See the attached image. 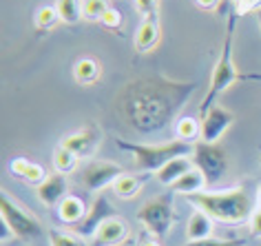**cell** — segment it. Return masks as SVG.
I'll return each instance as SVG.
<instances>
[{
    "label": "cell",
    "instance_id": "6da1fadb",
    "mask_svg": "<svg viewBox=\"0 0 261 246\" xmlns=\"http://www.w3.org/2000/svg\"><path fill=\"white\" fill-rule=\"evenodd\" d=\"M195 91V82H177L164 76L138 78L120 89L115 113L133 133L151 138L164 133L179 118Z\"/></svg>",
    "mask_w": 261,
    "mask_h": 246
},
{
    "label": "cell",
    "instance_id": "7a4b0ae2",
    "mask_svg": "<svg viewBox=\"0 0 261 246\" xmlns=\"http://www.w3.org/2000/svg\"><path fill=\"white\" fill-rule=\"evenodd\" d=\"M191 204H195L199 211L211 215L217 222L224 224H241L248 217H252V200L246 193V189H230L221 193H193L186 195Z\"/></svg>",
    "mask_w": 261,
    "mask_h": 246
},
{
    "label": "cell",
    "instance_id": "3957f363",
    "mask_svg": "<svg viewBox=\"0 0 261 246\" xmlns=\"http://www.w3.org/2000/svg\"><path fill=\"white\" fill-rule=\"evenodd\" d=\"M232 47H234V16H230V20H228L224 44H221V54L217 58V64H215V71H213V78H211V87H208L206 98L201 100V107H199L201 118L215 107V100H217L234 80H246L248 78L244 73H239L237 67H234Z\"/></svg>",
    "mask_w": 261,
    "mask_h": 246
},
{
    "label": "cell",
    "instance_id": "277c9868",
    "mask_svg": "<svg viewBox=\"0 0 261 246\" xmlns=\"http://www.w3.org/2000/svg\"><path fill=\"white\" fill-rule=\"evenodd\" d=\"M115 144L120 146L122 151L130 153V158L135 160V166L146 173H153V171L158 173L162 166L168 164L171 160L191 155L193 146H195L184 140H171V142H162V144H133V142L115 140Z\"/></svg>",
    "mask_w": 261,
    "mask_h": 246
},
{
    "label": "cell",
    "instance_id": "5b68a950",
    "mask_svg": "<svg viewBox=\"0 0 261 246\" xmlns=\"http://www.w3.org/2000/svg\"><path fill=\"white\" fill-rule=\"evenodd\" d=\"M0 215H3V222L11 229L14 237L22 239V242H34L42 235V224L18 202H14L7 191H3L0 195Z\"/></svg>",
    "mask_w": 261,
    "mask_h": 246
},
{
    "label": "cell",
    "instance_id": "8992f818",
    "mask_svg": "<svg viewBox=\"0 0 261 246\" xmlns=\"http://www.w3.org/2000/svg\"><path fill=\"white\" fill-rule=\"evenodd\" d=\"M138 219L146 226L148 233H153L158 239L166 237L175 222V211H173V191L166 195H158L146 200L138 211Z\"/></svg>",
    "mask_w": 261,
    "mask_h": 246
},
{
    "label": "cell",
    "instance_id": "52a82bcc",
    "mask_svg": "<svg viewBox=\"0 0 261 246\" xmlns=\"http://www.w3.org/2000/svg\"><path fill=\"white\" fill-rule=\"evenodd\" d=\"M193 164L206 178V184H217L228 171V155L221 146L208 142H195L193 146Z\"/></svg>",
    "mask_w": 261,
    "mask_h": 246
},
{
    "label": "cell",
    "instance_id": "ba28073f",
    "mask_svg": "<svg viewBox=\"0 0 261 246\" xmlns=\"http://www.w3.org/2000/svg\"><path fill=\"white\" fill-rule=\"evenodd\" d=\"M120 176H124V169L120 164L109 162V160L89 162V164L82 169V182L93 193H100L102 189H107V186H113V182Z\"/></svg>",
    "mask_w": 261,
    "mask_h": 246
},
{
    "label": "cell",
    "instance_id": "9c48e42d",
    "mask_svg": "<svg viewBox=\"0 0 261 246\" xmlns=\"http://www.w3.org/2000/svg\"><path fill=\"white\" fill-rule=\"evenodd\" d=\"M234 122V113L228 111V109L215 105L211 111H208L204 118H201V142H208V144H217L228 129L232 127Z\"/></svg>",
    "mask_w": 261,
    "mask_h": 246
},
{
    "label": "cell",
    "instance_id": "30bf717a",
    "mask_svg": "<svg viewBox=\"0 0 261 246\" xmlns=\"http://www.w3.org/2000/svg\"><path fill=\"white\" fill-rule=\"evenodd\" d=\"M100 140H102L100 129H97L95 125H87V127H82L80 131H75L71 135H64L60 146L69 149V151L73 155H77V160H80V158H89V155H93L97 144H100Z\"/></svg>",
    "mask_w": 261,
    "mask_h": 246
},
{
    "label": "cell",
    "instance_id": "8fae6325",
    "mask_svg": "<svg viewBox=\"0 0 261 246\" xmlns=\"http://www.w3.org/2000/svg\"><path fill=\"white\" fill-rule=\"evenodd\" d=\"M128 235H130V229L126 219L111 215L97 226V231L91 237V246H120L126 242Z\"/></svg>",
    "mask_w": 261,
    "mask_h": 246
},
{
    "label": "cell",
    "instance_id": "7c38bea8",
    "mask_svg": "<svg viewBox=\"0 0 261 246\" xmlns=\"http://www.w3.org/2000/svg\"><path fill=\"white\" fill-rule=\"evenodd\" d=\"M111 215H115V213H113V206H111V202L107 200V195L97 193V198H95L93 206L89 209L87 217H84L77 226H73V229H75L77 235H82V237H93V233L97 231V226H100L104 219H109Z\"/></svg>",
    "mask_w": 261,
    "mask_h": 246
},
{
    "label": "cell",
    "instance_id": "4fadbf2b",
    "mask_svg": "<svg viewBox=\"0 0 261 246\" xmlns=\"http://www.w3.org/2000/svg\"><path fill=\"white\" fill-rule=\"evenodd\" d=\"M69 178L64 173H51V176L44 178V182L38 184V200L44 206H58L64 198L69 195Z\"/></svg>",
    "mask_w": 261,
    "mask_h": 246
},
{
    "label": "cell",
    "instance_id": "5bb4252c",
    "mask_svg": "<svg viewBox=\"0 0 261 246\" xmlns=\"http://www.w3.org/2000/svg\"><path fill=\"white\" fill-rule=\"evenodd\" d=\"M162 38V24L160 18L155 20H142V24L135 31V51L138 54H148L160 44Z\"/></svg>",
    "mask_w": 261,
    "mask_h": 246
},
{
    "label": "cell",
    "instance_id": "9a60e30c",
    "mask_svg": "<svg viewBox=\"0 0 261 246\" xmlns=\"http://www.w3.org/2000/svg\"><path fill=\"white\" fill-rule=\"evenodd\" d=\"M87 213H89V209H87V204H84V200L80 195H73V193H69V195L58 204V217H60V222L69 224V226H77L87 217Z\"/></svg>",
    "mask_w": 261,
    "mask_h": 246
},
{
    "label": "cell",
    "instance_id": "2e32d148",
    "mask_svg": "<svg viewBox=\"0 0 261 246\" xmlns=\"http://www.w3.org/2000/svg\"><path fill=\"white\" fill-rule=\"evenodd\" d=\"M193 169H195L193 160L188 158V155H184V158H175V160L168 162V164H164L158 173H155V176H158V182L160 184L173 186L181 176H186V173L193 171Z\"/></svg>",
    "mask_w": 261,
    "mask_h": 246
},
{
    "label": "cell",
    "instance_id": "e0dca14e",
    "mask_svg": "<svg viewBox=\"0 0 261 246\" xmlns=\"http://www.w3.org/2000/svg\"><path fill=\"white\" fill-rule=\"evenodd\" d=\"M9 169L16 178H22L24 182H29V184H40V182H44V178H47L42 166L27 158H14L9 162Z\"/></svg>",
    "mask_w": 261,
    "mask_h": 246
},
{
    "label": "cell",
    "instance_id": "ac0fdd59",
    "mask_svg": "<svg viewBox=\"0 0 261 246\" xmlns=\"http://www.w3.org/2000/svg\"><path fill=\"white\" fill-rule=\"evenodd\" d=\"M215 219L211 215H206L204 211H195L191 219H188V226H186V235H188V242H199V239H208L213 237V229H215Z\"/></svg>",
    "mask_w": 261,
    "mask_h": 246
},
{
    "label": "cell",
    "instance_id": "d6986e66",
    "mask_svg": "<svg viewBox=\"0 0 261 246\" xmlns=\"http://www.w3.org/2000/svg\"><path fill=\"white\" fill-rule=\"evenodd\" d=\"M100 73H102V69L95 58H80L73 67V78L77 85H82V87H91L93 82H97Z\"/></svg>",
    "mask_w": 261,
    "mask_h": 246
},
{
    "label": "cell",
    "instance_id": "ffe728a7",
    "mask_svg": "<svg viewBox=\"0 0 261 246\" xmlns=\"http://www.w3.org/2000/svg\"><path fill=\"white\" fill-rule=\"evenodd\" d=\"M204 186H206V178L201 176V171L193 169V171H188L186 176H181L177 182L171 186V191L181 193V195H193V193H199Z\"/></svg>",
    "mask_w": 261,
    "mask_h": 246
},
{
    "label": "cell",
    "instance_id": "44dd1931",
    "mask_svg": "<svg viewBox=\"0 0 261 246\" xmlns=\"http://www.w3.org/2000/svg\"><path fill=\"white\" fill-rule=\"evenodd\" d=\"M142 184H144V178L130 176V173H124V176H120V178L115 180L111 189L115 191L117 198H122V200H133V198L140 193Z\"/></svg>",
    "mask_w": 261,
    "mask_h": 246
},
{
    "label": "cell",
    "instance_id": "7402d4cb",
    "mask_svg": "<svg viewBox=\"0 0 261 246\" xmlns=\"http://www.w3.org/2000/svg\"><path fill=\"white\" fill-rule=\"evenodd\" d=\"M175 133H177V140L195 144L197 135H201V122H197V118H179L175 122Z\"/></svg>",
    "mask_w": 261,
    "mask_h": 246
},
{
    "label": "cell",
    "instance_id": "603a6c76",
    "mask_svg": "<svg viewBox=\"0 0 261 246\" xmlns=\"http://www.w3.org/2000/svg\"><path fill=\"white\" fill-rule=\"evenodd\" d=\"M56 9L60 14V20L67 24H75V22H80V18H84L80 0H58Z\"/></svg>",
    "mask_w": 261,
    "mask_h": 246
},
{
    "label": "cell",
    "instance_id": "cb8c5ba5",
    "mask_svg": "<svg viewBox=\"0 0 261 246\" xmlns=\"http://www.w3.org/2000/svg\"><path fill=\"white\" fill-rule=\"evenodd\" d=\"M75 164H77V155H73L69 149L58 146L54 151V169H56V173H64V176H69V173L75 169Z\"/></svg>",
    "mask_w": 261,
    "mask_h": 246
},
{
    "label": "cell",
    "instance_id": "d4e9b609",
    "mask_svg": "<svg viewBox=\"0 0 261 246\" xmlns=\"http://www.w3.org/2000/svg\"><path fill=\"white\" fill-rule=\"evenodd\" d=\"M107 9H109V5L104 0H82V16L87 20H102Z\"/></svg>",
    "mask_w": 261,
    "mask_h": 246
},
{
    "label": "cell",
    "instance_id": "484cf974",
    "mask_svg": "<svg viewBox=\"0 0 261 246\" xmlns=\"http://www.w3.org/2000/svg\"><path fill=\"white\" fill-rule=\"evenodd\" d=\"M58 20H60V14H58L56 7H40L36 14V27L38 29H51Z\"/></svg>",
    "mask_w": 261,
    "mask_h": 246
},
{
    "label": "cell",
    "instance_id": "4316f807",
    "mask_svg": "<svg viewBox=\"0 0 261 246\" xmlns=\"http://www.w3.org/2000/svg\"><path fill=\"white\" fill-rule=\"evenodd\" d=\"M49 242H51V246H87L80 237L71 235V233H62V231H51Z\"/></svg>",
    "mask_w": 261,
    "mask_h": 246
},
{
    "label": "cell",
    "instance_id": "83f0119b",
    "mask_svg": "<svg viewBox=\"0 0 261 246\" xmlns=\"http://www.w3.org/2000/svg\"><path fill=\"white\" fill-rule=\"evenodd\" d=\"M135 5H138V9L142 14V20H155V18H160L158 0H135Z\"/></svg>",
    "mask_w": 261,
    "mask_h": 246
},
{
    "label": "cell",
    "instance_id": "f1b7e54d",
    "mask_svg": "<svg viewBox=\"0 0 261 246\" xmlns=\"http://www.w3.org/2000/svg\"><path fill=\"white\" fill-rule=\"evenodd\" d=\"M100 22H102L107 29H111V31H117V29L122 27V14H120V11H117V9L109 7V9H107V14L102 16V20H100Z\"/></svg>",
    "mask_w": 261,
    "mask_h": 246
},
{
    "label": "cell",
    "instance_id": "f546056e",
    "mask_svg": "<svg viewBox=\"0 0 261 246\" xmlns=\"http://www.w3.org/2000/svg\"><path fill=\"white\" fill-rule=\"evenodd\" d=\"M241 239H217V237H208L199 239V242H188L186 246H241Z\"/></svg>",
    "mask_w": 261,
    "mask_h": 246
},
{
    "label": "cell",
    "instance_id": "4dcf8cb0",
    "mask_svg": "<svg viewBox=\"0 0 261 246\" xmlns=\"http://www.w3.org/2000/svg\"><path fill=\"white\" fill-rule=\"evenodd\" d=\"M250 233L254 237H261V209H257L250 217Z\"/></svg>",
    "mask_w": 261,
    "mask_h": 246
},
{
    "label": "cell",
    "instance_id": "1f68e13d",
    "mask_svg": "<svg viewBox=\"0 0 261 246\" xmlns=\"http://www.w3.org/2000/svg\"><path fill=\"white\" fill-rule=\"evenodd\" d=\"M201 9H221V0H195Z\"/></svg>",
    "mask_w": 261,
    "mask_h": 246
},
{
    "label": "cell",
    "instance_id": "d6a6232c",
    "mask_svg": "<svg viewBox=\"0 0 261 246\" xmlns=\"http://www.w3.org/2000/svg\"><path fill=\"white\" fill-rule=\"evenodd\" d=\"M140 246H160V244L158 242H142Z\"/></svg>",
    "mask_w": 261,
    "mask_h": 246
},
{
    "label": "cell",
    "instance_id": "836d02e7",
    "mask_svg": "<svg viewBox=\"0 0 261 246\" xmlns=\"http://www.w3.org/2000/svg\"><path fill=\"white\" fill-rule=\"evenodd\" d=\"M257 20H259V27H261V9L257 11Z\"/></svg>",
    "mask_w": 261,
    "mask_h": 246
},
{
    "label": "cell",
    "instance_id": "e575fe53",
    "mask_svg": "<svg viewBox=\"0 0 261 246\" xmlns=\"http://www.w3.org/2000/svg\"><path fill=\"white\" fill-rule=\"evenodd\" d=\"M259 209H261V195H259Z\"/></svg>",
    "mask_w": 261,
    "mask_h": 246
},
{
    "label": "cell",
    "instance_id": "d590c367",
    "mask_svg": "<svg viewBox=\"0 0 261 246\" xmlns=\"http://www.w3.org/2000/svg\"><path fill=\"white\" fill-rule=\"evenodd\" d=\"M259 164H261V158H259Z\"/></svg>",
    "mask_w": 261,
    "mask_h": 246
},
{
    "label": "cell",
    "instance_id": "8d00e7d4",
    "mask_svg": "<svg viewBox=\"0 0 261 246\" xmlns=\"http://www.w3.org/2000/svg\"><path fill=\"white\" fill-rule=\"evenodd\" d=\"M241 246H244V244H241Z\"/></svg>",
    "mask_w": 261,
    "mask_h": 246
}]
</instances>
